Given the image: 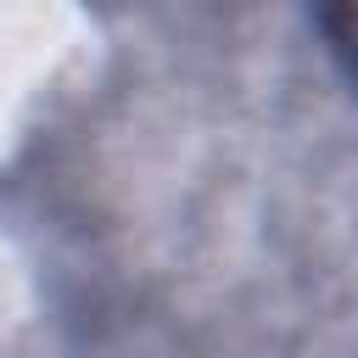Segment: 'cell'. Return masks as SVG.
<instances>
[{"label":"cell","instance_id":"obj_1","mask_svg":"<svg viewBox=\"0 0 358 358\" xmlns=\"http://www.w3.org/2000/svg\"><path fill=\"white\" fill-rule=\"evenodd\" d=\"M319 28L330 34V50L341 56V67L358 84V6H324L319 11Z\"/></svg>","mask_w":358,"mask_h":358}]
</instances>
